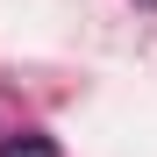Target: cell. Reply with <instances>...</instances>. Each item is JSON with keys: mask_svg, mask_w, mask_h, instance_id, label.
<instances>
[{"mask_svg": "<svg viewBox=\"0 0 157 157\" xmlns=\"http://www.w3.org/2000/svg\"><path fill=\"white\" fill-rule=\"evenodd\" d=\"M0 157H57V143L36 128H14V136H0Z\"/></svg>", "mask_w": 157, "mask_h": 157, "instance_id": "1", "label": "cell"}]
</instances>
